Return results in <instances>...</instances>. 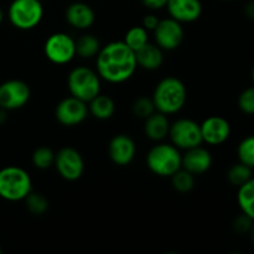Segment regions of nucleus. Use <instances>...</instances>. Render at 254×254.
<instances>
[{"mask_svg": "<svg viewBox=\"0 0 254 254\" xmlns=\"http://www.w3.org/2000/svg\"><path fill=\"white\" fill-rule=\"evenodd\" d=\"M96 59L97 73L112 84L124 83L136 71L135 52L124 41H112L101 47Z\"/></svg>", "mask_w": 254, "mask_h": 254, "instance_id": "nucleus-1", "label": "nucleus"}, {"mask_svg": "<svg viewBox=\"0 0 254 254\" xmlns=\"http://www.w3.org/2000/svg\"><path fill=\"white\" fill-rule=\"evenodd\" d=\"M151 98L156 111L170 116L179 113L185 107L188 101V89L181 79L176 77H166L156 84Z\"/></svg>", "mask_w": 254, "mask_h": 254, "instance_id": "nucleus-2", "label": "nucleus"}, {"mask_svg": "<svg viewBox=\"0 0 254 254\" xmlns=\"http://www.w3.org/2000/svg\"><path fill=\"white\" fill-rule=\"evenodd\" d=\"M183 155L180 149L174 144L159 143L154 145L146 155V165L149 170L160 178H171V175L181 169Z\"/></svg>", "mask_w": 254, "mask_h": 254, "instance_id": "nucleus-3", "label": "nucleus"}, {"mask_svg": "<svg viewBox=\"0 0 254 254\" xmlns=\"http://www.w3.org/2000/svg\"><path fill=\"white\" fill-rule=\"evenodd\" d=\"M31 191V178L24 169L6 166L0 170V197L10 202H16L24 200Z\"/></svg>", "mask_w": 254, "mask_h": 254, "instance_id": "nucleus-4", "label": "nucleus"}, {"mask_svg": "<svg viewBox=\"0 0 254 254\" xmlns=\"http://www.w3.org/2000/svg\"><path fill=\"white\" fill-rule=\"evenodd\" d=\"M101 77L89 67H74L67 77V87L71 96L88 103L101 93Z\"/></svg>", "mask_w": 254, "mask_h": 254, "instance_id": "nucleus-5", "label": "nucleus"}, {"mask_svg": "<svg viewBox=\"0 0 254 254\" xmlns=\"http://www.w3.org/2000/svg\"><path fill=\"white\" fill-rule=\"evenodd\" d=\"M7 16L14 27L19 30L35 29L44 17L41 0H12Z\"/></svg>", "mask_w": 254, "mask_h": 254, "instance_id": "nucleus-6", "label": "nucleus"}, {"mask_svg": "<svg viewBox=\"0 0 254 254\" xmlns=\"http://www.w3.org/2000/svg\"><path fill=\"white\" fill-rule=\"evenodd\" d=\"M168 136L170 138L171 144L181 150H188L203 143L200 124L188 118H180L170 123Z\"/></svg>", "mask_w": 254, "mask_h": 254, "instance_id": "nucleus-7", "label": "nucleus"}, {"mask_svg": "<svg viewBox=\"0 0 254 254\" xmlns=\"http://www.w3.org/2000/svg\"><path fill=\"white\" fill-rule=\"evenodd\" d=\"M44 52L52 64H69L76 56V40L66 32H55L45 41Z\"/></svg>", "mask_w": 254, "mask_h": 254, "instance_id": "nucleus-8", "label": "nucleus"}, {"mask_svg": "<svg viewBox=\"0 0 254 254\" xmlns=\"http://www.w3.org/2000/svg\"><path fill=\"white\" fill-rule=\"evenodd\" d=\"M54 165L60 176L66 181H76L83 175V158L78 150L71 146H66L57 151Z\"/></svg>", "mask_w": 254, "mask_h": 254, "instance_id": "nucleus-9", "label": "nucleus"}, {"mask_svg": "<svg viewBox=\"0 0 254 254\" xmlns=\"http://www.w3.org/2000/svg\"><path fill=\"white\" fill-rule=\"evenodd\" d=\"M31 91L26 82L21 79H9L0 84V108L15 111L22 108L29 102Z\"/></svg>", "mask_w": 254, "mask_h": 254, "instance_id": "nucleus-10", "label": "nucleus"}, {"mask_svg": "<svg viewBox=\"0 0 254 254\" xmlns=\"http://www.w3.org/2000/svg\"><path fill=\"white\" fill-rule=\"evenodd\" d=\"M89 114L86 102L69 96L62 99L55 109L57 122L64 127H76L86 121Z\"/></svg>", "mask_w": 254, "mask_h": 254, "instance_id": "nucleus-11", "label": "nucleus"}, {"mask_svg": "<svg viewBox=\"0 0 254 254\" xmlns=\"http://www.w3.org/2000/svg\"><path fill=\"white\" fill-rule=\"evenodd\" d=\"M154 40L163 51L176 50L184 41L183 25L173 17L160 20L154 30Z\"/></svg>", "mask_w": 254, "mask_h": 254, "instance_id": "nucleus-12", "label": "nucleus"}, {"mask_svg": "<svg viewBox=\"0 0 254 254\" xmlns=\"http://www.w3.org/2000/svg\"><path fill=\"white\" fill-rule=\"evenodd\" d=\"M203 143L208 145H221L228 140L231 135V124L226 118L212 116L200 124Z\"/></svg>", "mask_w": 254, "mask_h": 254, "instance_id": "nucleus-13", "label": "nucleus"}, {"mask_svg": "<svg viewBox=\"0 0 254 254\" xmlns=\"http://www.w3.org/2000/svg\"><path fill=\"white\" fill-rule=\"evenodd\" d=\"M136 145L127 134H118L109 141L108 154L111 160L118 166H127L134 160Z\"/></svg>", "mask_w": 254, "mask_h": 254, "instance_id": "nucleus-14", "label": "nucleus"}, {"mask_svg": "<svg viewBox=\"0 0 254 254\" xmlns=\"http://www.w3.org/2000/svg\"><path fill=\"white\" fill-rule=\"evenodd\" d=\"M165 7L170 17L181 24L196 21L202 14L200 0H169Z\"/></svg>", "mask_w": 254, "mask_h": 254, "instance_id": "nucleus-15", "label": "nucleus"}, {"mask_svg": "<svg viewBox=\"0 0 254 254\" xmlns=\"http://www.w3.org/2000/svg\"><path fill=\"white\" fill-rule=\"evenodd\" d=\"M212 166V155L206 148L201 145L185 150L181 159V168L192 175H202Z\"/></svg>", "mask_w": 254, "mask_h": 254, "instance_id": "nucleus-16", "label": "nucleus"}, {"mask_svg": "<svg viewBox=\"0 0 254 254\" xmlns=\"http://www.w3.org/2000/svg\"><path fill=\"white\" fill-rule=\"evenodd\" d=\"M64 17H66V21L68 22L69 26H72L73 29L87 30L94 24L96 14L88 4L76 1L67 6Z\"/></svg>", "mask_w": 254, "mask_h": 254, "instance_id": "nucleus-17", "label": "nucleus"}, {"mask_svg": "<svg viewBox=\"0 0 254 254\" xmlns=\"http://www.w3.org/2000/svg\"><path fill=\"white\" fill-rule=\"evenodd\" d=\"M136 64L146 71H155L164 64L163 50L156 44H146L135 52Z\"/></svg>", "mask_w": 254, "mask_h": 254, "instance_id": "nucleus-18", "label": "nucleus"}, {"mask_svg": "<svg viewBox=\"0 0 254 254\" xmlns=\"http://www.w3.org/2000/svg\"><path fill=\"white\" fill-rule=\"evenodd\" d=\"M144 133L150 140L153 141H163L169 135V129H170V122L166 114L160 112H154L151 116L144 119Z\"/></svg>", "mask_w": 254, "mask_h": 254, "instance_id": "nucleus-19", "label": "nucleus"}, {"mask_svg": "<svg viewBox=\"0 0 254 254\" xmlns=\"http://www.w3.org/2000/svg\"><path fill=\"white\" fill-rule=\"evenodd\" d=\"M88 103V112L99 121H107V119L112 118L116 112V103L107 94L99 93Z\"/></svg>", "mask_w": 254, "mask_h": 254, "instance_id": "nucleus-20", "label": "nucleus"}, {"mask_svg": "<svg viewBox=\"0 0 254 254\" xmlns=\"http://www.w3.org/2000/svg\"><path fill=\"white\" fill-rule=\"evenodd\" d=\"M237 202L241 212L254 221V178L238 188Z\"/></svg>", "mask_w": 254, "mask_h": 254, "instance_id": "nucleus-21", "label": "nucleus"}, {"mask_svg": "<svg viewBox=\"0 0 254 254\" xmlns=\"http://www.w3.org/2000/svg\"><path fill=\"white\" fill-rule=\"evenodd\" d=\"M101 42L94 35L84 34L76 40V56L81 59H92L98 55Z\"/></svg>", "mask_w": 254, "mask_h": 254, "instance_id": "nucleus-22", "label": "nucleus"}, {"mask_svg": "<svg viewBox=\"0 0 254 254\" xmlns=\"http://www.w3.org/2000/svg\"><path fill=\"white\" fill-rule=\"evenodd\" d=\"M253 169L247 166L246 164L238 161L237 164H233L227 171V180L236 188H240L243 184L247 183L252 176Z\"/></svg>", "mask_w": 254, "mask_h": 254, "instance_id": "nucleus-23", "label": "nucleus"}, {"mask_svg": "<svg viewBox=\"0 0 254 254\" xmlns=\"http://www.w3.org/2000/svg\"><path fill=\"white\" fill-rule=\"evenodd\" d=\"M123 41L126 42L127 46H129L134 52H136L139 49H141L144 45H146L149 42L148 30L144 29L143 26L130 27L127 31Z\"/></svg>", "mask_w": 254, "mask_h": 254, "instance_id": "nucleus-24", "label": "nucleus"}, {"mask_svg": "<svg viewBox=\"0 0 254 254\" xmlns=\"http://www.w3.org/2000/svg\"><path fill=\"white\" fill-rule=\"evenodd\" d=\"M171 184L178 192L188 193L195 186V175L181 168L174 175H171Z\"/></svg>", "mask_w": 254, "mask_h": 254, "instance_id": "nucleus-25", "label": "nucleus"}, {"mask_svg": "<svg viewBox=\"0 0 254 254\" xmlns=\"http://www.w3.org/2000/svg\"><path fill=\"white\" fill-rule=\"evenodd\" d=\"M55 155L56 154L51 148L40 146L32 153V164L35 168L40 169V170H46L55 164Z\"/></svg>", "mask_w": 254, "mask_h": 254, "instance_id": "nucleus-26", "label": "nucleus"}, {"mask_svg": "<svg viewBox=\"0 0 254 254\" xmlns=\"http://www.w3.org/2000/svg\"><path fill=\"white\" fill-rule=\"evenodd\" d=\"M238 160L254 169V135L246 136L237 148Z\"/></svg>", "mask_w": 254, "mask_h": 254, "instance_id": "nucleus-27", "label": "nucleus"}, {"mask_svg": "<svg viewBox=\"0 0 254 254\" xmlns=\"http://www.w3.org/2000/svg\"><path fill=\"white\" fill-rule=\"evenodd\" d=\"M26 207L32 215H44L49 210V201L42 193L39 192H30L26 197L24 198Z\"/></svg>", "mask_w": 254, "mask_h": 254, "instance_id": "nucleus-28", "label": "nucleus"}, {"mask_svg": "<svg viewBox=\"0 0 254 254\" xmlns=\"http://www.w3.org/2000/svg\"><path fill=\"white\" fill-rule=\"evenodd\" d=\"M154 112H156V109L153 98H149V97H139L133 103V113L138 118L146 119Z\"/></svg>", "mask_w": 254, "mask_h": 254, "instance_id": "nucleus-29", "label": "nucleus"}, {"mask_svg": "<svg viewBox=\"0 0 254 254\" xmlns=\"http://www.w3.org/2000/svg\"><path fill=\"white\" fill-rule=\"evenodd\" d=\"M238 108L248 116L254 114V86L246 88L238 97Z\"/></svg>", "mask_w": 254, "mask_h": 254, "instance_id": "nucleus-30", "label": "nucleus"}, {"mask_svg": "<svg viewBox=\"0 0 254 254\" xmlns=\"http://www.w3.org/2000/svg\"><path fill=\"white\" fill-rule=\"evenodd\" d=\"M253 222L254 221L251 220L248 216H246L245 213H241V215L233 221V230L237 233L243 235V233L250 232L251 228H252L253 226Z\"/></svg>", "mask_w": 254, "mask_h": 254, "instance_id": "nucleus-31", "label": "nucleus"}, {"mask_svg": "<svg viewBox=\"0 0 254 254\" xmlns=\"http://www.w3.org/2000/svg\"><path fill=\"white\" fill-rule=\"evenodd\" d=\"M159 21H160V20L158 19V16H156V15L148 14L143 17L141 26H143L144 29L148 30V31H154V30H155V27L158 26Z\"/></svg>", "mask_w": 254, "mask_h": 254, "instance_id": "nucleus-32", "label": "nucleus"}, {"mask_svg": "<svg viewBox=\"0 0 254 254\" xmlns=\"http://www.w3.org/2000/svg\"><path fill=\"white\" fill-rule=\"evenodd\" d=\"M169 0H141L143 5L150 10H161L166 6Z\"/></svg>", "mask_w": 254, "mask_h": 254, "instance_id": "nucleus-33", "label": "nucleus"}, {"mask_svg": "<svg viewBox=\"0 0 254 254\" xmlns=\"http://www.w3.org/2000/svg\"><path fill=\"white\" fill-rule=\"evenodd\" d=\"M245 14L248 19L254 20V0H250L245 5Z\"/></svg>", "mask_w": 254, "mask_h": 254, "instance_id": "nucleus-34", "label": "nucleus"}, {"mask_svg": "<svg viewBox=\"0 0 254 254\" xmlns=\"http://www.w3.org/2000/svg\"><path fill=\"white\" fill-rule=\"evenodd\" d=\"M6 112L7 111H5V109L0 108V126H1V124H4L5 122H6V119H7Z\"/></svg>", "mask_w": 254, "mask_h": 254, "instance_id": "nucleus-35", "label": "nucleus"}, {"mask_svg": "<svg viewBox=\"0 0 254 254\" xmlns=\"http://www.w3.org/2000/svg\"><path fill=\"white\" fill-rule=\"evenodd\" d=\"M250 233H251V240H252V242H253V245H254V222H253L252 228H251Z\"/></svg>", "mask_w": 254, "mask_h": 254, "instance_id": "nucleus-36", "label": "nucleus"}, {"mask_svg": "<svg viewBox=\"0 0 254 254\" xmlns=\"http://www.w3.org/2000/svg\"><path fill=\"white\" fill-rule=\"evenodd\" d=\"M2 20H4V12H2L1 7H0V24L2 22Z\"/></svg>", "mask_w": 254, "mask_h": 254, "instance_id": "nucleus-37", "label": "nucleus"}, {"mask_svg": "<svg viewBox=\"0 0 254 254\" xmlns=\"http://www.w3.org/2000/svg\"><path fill=\"white\" fill-rule=\"evenodd\" d=\"M252 79H253V83H254V64H253V68H252Z\"/></svg>", "mask_w": 254, "mask_h": 254, "instance_id": "nucleus-38", "label": "nucleus"}, {"mask_svg": "<svg viewBox=\"0 0 254 254\" xmlns=\"http://www.w3.org/2000/svg\"><path fill=\"white\" fill-rule=\"evenodd\" d=\"M0 253H1V248H0Z\"/></svg>", "mask_w": 254, "mask_h": 254, "instance_id": "nucleus-39", "label": "nucleus"}, {"mask_svg": "<svg viewBox=\"0 0 254 254\" xmlns=\"http://www.w3.org/2000/svg\"><path fill=\"white\" fill-rule=\"evenodd\" d=\"M223 1H228V0H223Z\"/></svg>", "mask_w": 254, "mask_h": 254, "instance_id": "nucleus-40", "label": "nucleus"}, {"mask_svg": "<svg viewBox=\"0 0 254 254\" xmlns=\"http://www.w3.org/2000/svg\"><path fill=\"white\" fill-rule=\"evenodd\" d=\"M41 1H42V0H41Z\"/></svg>", "mask_w": 254, "mask_h": 254, "instance_id": "nucleus-41", "label": "nucleus"}]
</instances>
